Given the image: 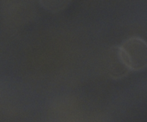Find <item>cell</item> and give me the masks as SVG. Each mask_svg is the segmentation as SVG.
<instances>
[{"label":"cell","instance_id":"1","mask_svg":"<svg viewBox=\"0 0 147 122\" xmlns=\"http://www.w3.org/2000/svg\"><path fill=\"white\" fill-rule=\"evenodd\" d=\"M121 59L129 70H141L147 65V45L138 37L126 40L118 48Z\"/></svg>","mask_w":147,"mask_h":122},{"label":"cell","instance_id":"3","mask_svg":"<svg viewBox=\"0 0 147 122\" xmlns=\"http://www.w3.org/2000/svg\"><path fill=\"white\" fill-rule=\"evenodd\" d=\"M41 5L51 11H59L64 8L68 1H41Z\"/></svg>","mask_w":147,"mask_h":122},{"label":"cell","instance_id":"2","mask_svg":"<svg viewBox=\"0 0 147 122\" xmlns=\"http://www.w3.org/2000/svg\"><path fill=\"white\" fill-rule=\"evenodd\" d=\"M112 58L111 60V76L114 78H118L125 76L129 70L124 64L120 58L118 53V48H115L111 54Z\"/></svg>","mask_w":147,"mask_h":122}]
</instances>
